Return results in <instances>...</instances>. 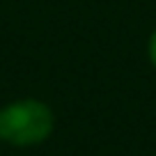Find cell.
<instances>
[{
    "instance_id": "obj_1",
    "label": "cell",
    "mask_w": 156,
    "mask_h": 156,
    "mask_svg": "<svg viewBox=\"0 0 156 156\" xmlns=\"http://www.w3.org/2000/svg\"><path fill=\"white\" fill-rule=\"evenodd\" d=\"M53 115L39 101H19L0 110V138L14 145H34L48 138Z\"/></svg>"
},
{
    "instance_id": "obj_2",
    "label": "cell",
    "mask_w": 156,
    "mask_h": 156,
    "mask_svg": "<svg viewBox=\"0 0 156 156\" xmlns=\"http://www.w3.org/2000/svg\"><path fill=\"white\" fill-rule=\"evenodd\" d=\"M149 53H151V60H154V64H156V34L151 37V48H149Z\"/></svg>"
}]
</instances>
